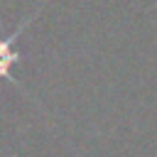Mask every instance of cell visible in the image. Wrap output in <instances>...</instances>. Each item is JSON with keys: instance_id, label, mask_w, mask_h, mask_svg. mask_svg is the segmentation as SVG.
I'll return each instance as SVG.
<instances>
[{"instance_id": "cell-1", "label": "cell", "mask_w": 157, "mask_h": 157, "mask_svg": "<svg viewBox=\"0 0 157 157\" xmlns=\"http://www.w3.org/2000/svg\"><path fill=\"white\" fill-rule=\"evenodd\" d=\"M34 17H37V12H34V15H29V17H25V20L20 22V27H17L10 37H0V81H2V78L15 81V78H12V66L22 59L20 49L15 47V42H17V37L22 34V29H25ZM15 83H17V81H15Z\"/></svg>"}]
</instances>
